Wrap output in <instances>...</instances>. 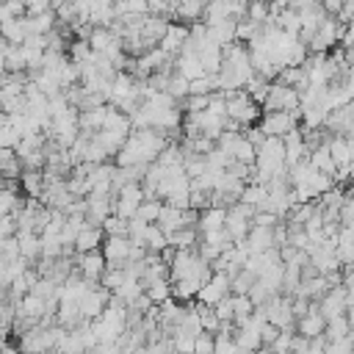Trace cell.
Wrapping results in <instances>:
<instances>
[{
  "instance_id": "obj_1",
  "label": "cell",
  "mask_w": 354,
  "mask_h": 354,
  "mask_svg": "<svg viewBox=\"0 0 354 354\" xmlns=\"http://www.w3.org/2000/svg\"><path fill=\"white\" fill-rule=\"evenodd\" d=\"M260 116H263L260 105H254V100H252L243 88L227 94V119L238 122V124L246 130V127H252L254 122H260Z\"/></svg>"
},
{
  "instance_id": "obj_2",
  "label": "cell",
  "mask_w": 354,
  "mask_h": 354,
  "mask_svg": "<svg viewBox=\"0 0 354 354\" xmlns=\"http://www.w3.org/2000/svg\"><path fill=\"white\" fill-rule=\"evenodd\" d=\"M61 329H64V326H50V329L33 326V329L22 332V335H19V346H17L19 354H50V351L55 348V340H58Z\"/></svg>"
},
{
  "instance_id": "obj_3",
  "label": "cell",
  "mask_w": 354,
  "mask_h": 354,
  "mask_svg": "<svg viewBox=\"0 0 354 354\" xmlns=\"http://www.w3.org/2000/svg\"><path fill=\"white\" fill-rule=\"evenodd\" d=\"M260 108H263V113H279V111L293 113V111H299V91L288 88V86H279V83H271L268 97Z\"/></svg>"
},
{
  "instance_id": "obj_4",
  "label": "cell",
  "mask_w": 354,
  "mask_h": 354,
  "mask_svg": "<svg viewBox=\"0 0 354 354\" xmlns=\"http://www.w3.org/2000/svg\"><path fill=\"white\" fill-rule=\"evenodd\" d=\"M301 119V111H293V113H263L260 119V130L266 138H285L290 130H296V122Z\"/></svg>"
},
{
  "instance_id": "obj_5",
  "label": "cell",
  "mask_w": 354,
  "mask_h": 354,
  "mask_svg": "<svg viewBox=\"0 0 354 354\" xmlns=\"http://www.w3.org/2000/svg\"><path fill=\"white\" fill-rule=\"evenodd\" d=\"M346 310H348V293H346L343 285L329 288V290L321 296V301H318V313H321V318H324L326 324L335 321V318H340V315H346Z\"/></svg>"
},
{
  "instance_id": "obj_6",
  "label": "cell",
  "mask_w": 354,
  "mask_h": 354,
  "mask_svg": "<svg viewBox=\"0 0 354 354\" xmlns=\"http://www.w3.org/2000/svg\"><path fill=\"white\" fill-rule=\"evenodd\" d=\"M224 296H230V274H213L196 293V301L202 307H213L218 304Z\"/></svg>"
},
{
  "instance_id": "obj_7",
  "label": "cell",
  "mask_w": 354,
  "mask_h": 354,
  "mask_svg": "<svg viewBox=\"0 0 354 354\" xmlns=\"http://www.w3.org/2000/svg\"><path fill=\"white\" fill-rule=\"evenodd\" d=\"M108 268H124L130 257V238H105L100 246Z\"/></svg>"
},
{
  "instance_id": "obj_8",
  "label": "cell",
  "mask_w": 354,
  "mask_h": 354,
  "mask_svg": "<svg viewBox=\"0 0 354 354\" xmlns=\"http://www.w3.org/2000/svg\"><path fill=\"white\" fill-rule=\"evenodd\" d=\"M75 266H77V274H80L86 282H91V285H100V277H102L105 268H108L100 249H97V252H88V254H77V257H75Z\"/></svg>"
},
{
  "instance_id": "obj_9",
  "label": "cell",
  "mask_w": 354,
  "mask_h": 354,
  "mask_svg": "<svg viewBox=\"0 0 354 354\" xmlns=\"http://www.w3.org/2000/svg\"><path fill=\"white\" fill-rule=\"evenodd\" d=\"M108 301H111V293H108V290H102L100 285L91 288V290L77 301V307H80V318H83V321H94V318H100L102 310L108 307Z\"/></svg>"
},
{
  "instance_id": "obj_10",
  "label": "cell",
  "mask_w": 354,
  "mask_h": 354,
  "mask_svg": "<svg viewBox=\"0 0 354 354\" xmlns=\"http://www.w3.org/2000/svg\"><path fill=\"white\" fill-rule=\"evenodd\" d=\"M282 147H285V166H288V169L310 158V149H307L304 136H301V130H299V127H296V130H290V133L282 138Z\"/></svg>"
},
{
  "instance_id": "obj_11",
  "label": "cell",
  "mask_w": 354,
  "mask_h": 354,
  "mask_svg": "<svg viewBox=\"0 0 354 354\" xmlns=\"http://www.w3.org/2000/svg\"><path fill=\"white\" fill-rule=\"evenodd\" d=\"M185 41H188V25H180V22H169V28H166V36L160 39V44H158V47H160L166 55L177 58V55L183 53Z\"/></svg>"
},
{
  "instance_id": "obj_12",
  "label": "cell",
  "mask_w": 354,
  "mask_h": 354,
  "mask_svg": "<svg viewBox=\"0 0 354 354\" xmlns=\"http://www.w3.org/2000/svg\"><path fill=\"white\" fill-rule=\"evenodd\" d=\"M324 329H326V321H324L321 313H318V301H313V304H310V313L296 321V332H299L304 340H315V337L324 335Z\"/></svg>"
},
{
  "instance_id": "obj_13",
  "label": "cell",
  "mask_w": 354,
  "mask_h": 354,
  "mask_svg": "<svg viewBox=\"0 0 354 354\" xmlns=\"http://www.w3.org/2000/svg\"><path fill=\"white\" fill-rule=\"evenodd\" d=\"M174 75L185 77L188 83H191V80H199V77H205V72H202V64H199V55H196V53H191V50H183V53L174 58Z\"/></svg>"
},
{
  "instance_id": "obj_14",
  "label": "cell",
  "mask_w": 354,
  "mask_h": 354,
  "mask_svg": "<svg viewBox=\"0 0 354 354\" xmlns=\"http://www.w3.org/2000/svg\"><path fill=\"white\" fill-rule=\"evenodd\" d=\"M102 241H105V232H102V227H83L80 230V235L75 238V252L77 254H88V252H97L100 246H102Z\"/></svg>"
},
{
  "instance_id": "obj_15",
  "label": "cell",
  "mask_w": 354,
  "mask_h": 354,
  "mask_svg": "<svg viewBox=\"0 0 354 354\" xmlns=\"http://www.w3.org/2000/svg\"><path fill=\"white\" fill-rule=\"evenodd\" d=\"M351 127H354V102L332 111L329 119H326V130H332V133L343 136V133H351Z\"/></svg>"
},
{
  "instance_id": "obj_16",
  "label": "cell",
  "mask_w": 354,
  "mask_h": 354,
  "mask_svg": "<svg viewBox=\"0 0 354 354\" xmlns=\"http://www.w3.org/2000/svg\"><path fill=\"white\" fill-rule=\"evenodd\" d=\"M224 218H227V207H207V210H202L199 218H196V230H199V235L224 230Z\"/></svg>"
},
{
  "instance_id": "obj_17",
  "label": "cell",
  "mask_w": 354,
  "mask_h": 354,
  "mask_svg": "<svg viewBox=\"0 0 354 354\" xmlns=\"http://www.w3.org/2000/svg\"><path fill=\"white\" fill-rule=\"evenodd\" d=\"M17 243H19V257L22 260H39L41 257V238L36 232H17Z\"/></svg>"
},
{
  "instance_id": "obj_18",
  "label": "cell",
  "mask_w": 354,
  "mask_h": 354,
  "mask_svg": "<svg viewBox=\"0 0 354 354\" xmlns=\"http://www.w3.org/2000/svg\"><path fill=\"white\" fill-rule=\"evenodd\" d=\"M329 155H332V163L337 166V169H348L351 166V149H348V141H346V136H335V138H329Z\"/></svg>"
},
{
  "instance_id": "obj_19",
  "label": "cell",
  "mask_w": 354,
  "mask_h": 354,
  "mask_svg": "<svg viewBox=\"0 0 354 354\" xmlns=\"http://www.w3.org/2000/svg\"><path fill=\"white\" fill-rule=\"evenodd\" d=\"M202 14H205V3H174V8H171V17L180 19V25L183 22L194 25L202 19Z\"/></svg>"
},
{
  "instance_id": "obj_20",
  "label": "cell",
  "mask_w": 354,
  "mask_h": 354,
  "mask_svg": "<svg viewBox=\"0 0 354 354\" xmlns=\"http://www.w3.org/2000/svg\"><path fill=\"white\" fill-rule=\"evenodd\" d=\"M19 185H22L28 199H41V194H44V174L41 171H22L19 174Z\"/></svg>"
},
{
  "instance_id": "obj_21",
  "label": "cell",
  "mask_w": 354,
  "mask_h": 354,
  "mask_svg": "<svg viewBox=\"0 0 354 354\" xmlns=\"http://www.w3.org/2000/svg\"><path fill=\"white\" fill-rule=\"evenodd\" d=\"M238 202H243V205H249V207H254V210H263L266 202H268V191H266V185H254V183H249V185H243Z\"/></svg>"
},
{
  "instance_id": "obj_22",
  "label": "cell",
  "mask_w": 354,
  "mask_h": 354,
  "mask_svg": "<svg viewBox=\"0 0 354 354\" xmlns=\"http://www.w3.org/2000/svg\"><path fill=\"white\" fill-rule=\"evenodd\" d=\"M166 243H169L174 252H185V249H191V246L196 243V227H183V230L166 235Z\"/></svg>"
},
{
  "instance_id": "obj_23",
  "label": "cell",
  "mask_w": 354,
  "mask_h": 354,
  "mask_svg": "<svg viewBox=\"0 0 354 354\" xmlns=\"http://www.w3.org/2000/svg\"><path fill=\"white\" fill-rule=\"evenodd\" d=\"M144 293H147V299L158 307V304H163V301L171 299V279H155V282H149V285L144 288Z\"/></svg>"
},
{
  "instance_id": "obj_24",
  "label": "cell",
  "mask_w": 354,
  "mask_h": 354,
  "mask_svg": "<svg viewBox=\"0 0 354 354\" xmlns=\"http://www.w3.org/2000/svg\"><path fill=\"white\" fill-rule=\"evenodd\" d=\"M160 210H163V202H160V199H144V202L138 205V210H136L133 218H138V221H144V224H155L158 216H160Z\"/></svg>"
},
{
  "instance_id": "obj_25",
  "label": "cell",
  "mask_w": 354,
  "mask_h": 354,
  "mask_svg": "<svg viewBox=\"0 0 354 354\" xmlns=\"http://www.w3.org/2000/svg\"><path fill=\"white\" fill-rule=\"evenodd\" d=\"M254 279H257V277H252L246 268H241L238 274L230 277V296H246L249 288L254 285Z\"/></svg>"
},
{
  "instance_id": "obj_26",
  "label": "cell",
  "mask_w": 354,
  "mask_h": 354,
  "mask_svg": "<svg viewBox=\"0 0 354 354\" xmlns=\"http://www.w3.org/2000/svg\"><path fill=\"white\" fill-rule=\"evenodd\" d=\"M166 246H169V243H166V235H163L155 224H149V227H147V235H144V249H147L149 254H160Z\"/></svg>"
},
{
  "instance_id": "obj_27",
  "label": "cell",
  "mask_w": 354,
  "mask_h": 354,
  "mask_svg": "<svg viewBox=\"0 0 354 354\" xmlns=\"http://www.w3.org/2000/svg\"><path fill=\"white\" fill-rule=\"evenodd\" d=\"M351 335V326H348V321H346V315H340V318H335V321H329L326 324V329H324V337L332 343V340H343V337H348Z\"/></svg>"
},
{
  "instance_id": "obj_28",
  "label": "cell",
  "mask_w": 354,
  "mask_h": 354,
  "mask_svg": "<svg viewBox=\"0 0 354 354\" xmlns=\"http://www.w3.org/2000/svg\"><path fill=\"white\" fill-rule=\"evenodd\" d=\"M326 119H329V113L324 108H307V111H301L304 130H321L326 124Z\"/></svg>"
},
{
  "instance_id": "obj_29",
  "label": "cell",
  "mask_w": 354,
  "mask_h": 354,
  "mask_svg": "<svg viewBox=\"0 0 354 354\" xmlns=\"http://www.w3.org/2000/svg\"><path fill=\"white\" fill-rule=\"evenodd\" d=\"M102 232H105V238H127V221L111 216V218H105Z\"/></svg>"
},
{
  "instance_id": "obj_30",
  "label": "cell",
  "mask_w": 354,
  "mask_h": 354,
  "mask_svg": "<svg viewBox=\"0 0 354 354\" xmlns=\"http://www.w3.org/2000/svg\"><path fill=\"white\" fill-rule=\"evenodd\" d=\"M246 19L263 25L268 19V3H246Z\"/></svg>"
},
{
  "instance_id": "obj_31",
  "label": "cell",
  "mask_w": 354,
  "mask_h": 354,
  "mask_svg": "<svg viewBox=\"0 0 354 354\" xmlns=\"http://www.w3.org/2000/svg\"><path fill=\"white\" fill-rule=\"evenodd\" d=\"M213 313H216V318L221 321V324H232V296H224L218 304H213L210 307Z\"/></svg>"
},
{
  "instance_id": "obj_32",
  "label": "cell",
  "mask_w": 354,
  "mask_h": 354,
  "mask_svg": "<svg viewBox=\"0 0 354 354\" xmlns=\"http://www.w3.org/2000/svg\"><path fill=\"white\" fill-rule=\"evenodd\" d=\"M194 340H196V337H191V335H174V337H171L174 354H194Z\"/></svg>"
},
{
  "instance_id": "obj_33",
  "label": "cell",
  "mask_w": 354,
  "mask_h": 354,
  "mask_svg": "<svg viewBox=\"0 0 354 354\" xmlns=\"http://www.w3.org/2000/svg\"><path fill=\"white\" fill-rule=\"evenodd\" d=\"M216 351V337L202 332L196 340H194V354H213Z\"/></svg>"
},
{
  "instance_id": "obj_34",
  "label": "cell",
  "mask_w": 354,
  "mask_h": 354,
  "mask_svg": "<svg viewBox=\"0 0 354 354\" xmlns=\"http://www.w3.org/2000/svg\"><path fill=\"white\" fill-rule=\"evenodd\" d=\"M14 235H17V218L14 216H3L0 218V243L14 238Z\"/></svg>"
},
{
  "instance_id": "obj_35",
  "label": "cell",
  "mask_w": 354,
  "mask_h": 354,
  "mask_svg": "<svg viewBox=\"0 0 354 354\" xmlns=\"http://www.w3.org/2000/svg\"><path fill=\"white\" fill-rule=\"evenodd\" d=\"M279 224V218L277 216H271V213H266V210H257L254 213V218H252V227H277Z\"/></svg>"
},
{
  "instance_id": "obj_36",
  "label": "cell",
  "mask_w": 354,
  "mask_h": 354,
  "mask_svg": "<svg viewBox=\"0 0 354 354\" xmlns=\"http://www.w3.org/2000/svg\"><path fill=\"white\" fill-rule=\"evenodd\" d=\"M343 58H346V66H354V47L351 50H343Z\"/></svg>"
},
{
  "instance_id": "obj_37",
  "label": "cell",
  "mask_w": 354,
  "mask_h": 354,
  "mask_svg": "<svg viewBox=\"0 0 354 354\" xmlns=\"http://www.w3.org/2000/svg\"><path fill=\"white\" fill-rule=\"evenodd\" d=\"M0 354H19V348H14L8 343H0Z\"/></svg>"
},
{
  "instance_id": "obj_38",
  "label": "cell",
  "mask_w": 354,
  "mask_h": 354,
  "mask_svg": "<svg viewBox=\"0 0 354 354\" xmlns=\"http://www.w3.org/2000/svg\"><path fill=\"white\" fill-rule=\"evenodd\" d=\"M351 102H354V100H351Z\"/></svg>"
}]
</instances>
